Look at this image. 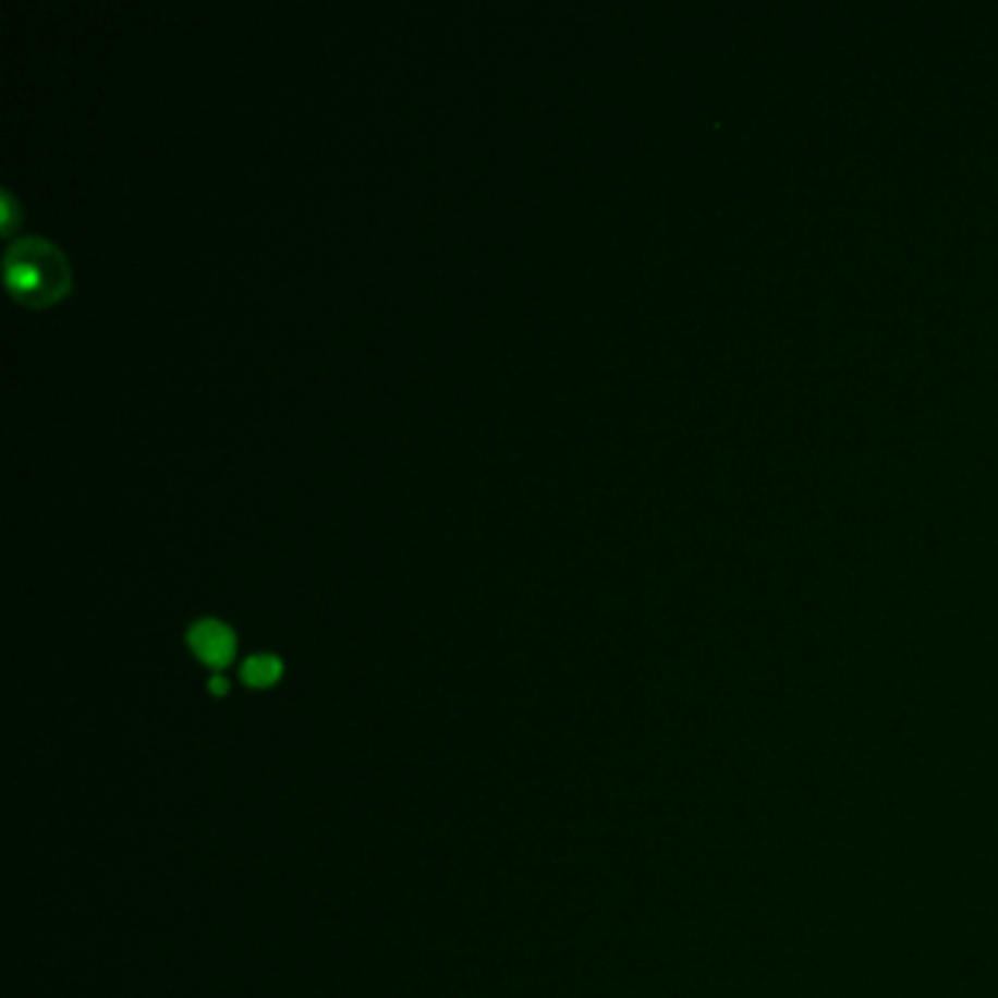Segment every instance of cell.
Instances as JSON below:
<instances>
[{"instance_id":"3957f363","label":"cell","mask_w":998,"mask_h":998,"mask_svg":"<svg viewBox=\"0 0 998 998\" xmlns=\"http://www.w3.org/2000/svg\"><path fill=\"white\" fill-rule=\"evenodd\" d=\"M281 673H284V665L272 654H255L241 665V680L249 689H270L272 682L281 680Z\"/></svg>"},{"instance_id":"6da1fadb","label":"cell","mask_w":998,"mask_h":998,"mask_svg":"<svg viewBox=\"0 0 998 998\" xmlns=\"http://www.w3.org/2000/svg\"><path fill=\"white\" fill-rule=\"evenodd\" d=\"M187 644H191V650L196 654L199 662H206L208 668H226V665L232 662L234 650H238V638L223 621H215V618H203V621H196L191 630H187Z\"/></svg>"},{"instance_id":"7a4b0ae2","label":"cell","mask_w":998,"mask_h":998,"mask_svg":"<svg viewBox=\"0 0 998 998\" xmlns=\"http://www.w3.org/2000/svg\"><path fill=\"white\" fill-rule=\"evenodd\" d=\"M33 249H36V243H24L19 249H12L10 264H7L10 288L21 296H29V293L45 288V276H41V264H38L41 255L33 253Z\"/></svg>"},{"instance_id":"277c9868","label":"cell","mask_w":998,"mask_h":998,"mask_svg":"<svg viewBox=\"0 0 998 998\" xmlns=\"http://www.w3.org/2000/svg\"><path fill=\"white\" fill-rule=\"evenodd\" d=\"M208 691H211L215 697H223L226 691H229V682H226V677H220V673H215V677L208 680Z\"/></svg>"},{"instance_id":"5b68a950","label":"cell","mask_w":998,"mask_h":998,"mask_svg":"<svg viewBox=\"0 0 998 998\" xmlns=\"http://www.w3.org/2000/svg\"><path fill=\"white\" fill-rule=\"evenodd\" d=\"M0 220H3V229H10L12 226V215H15V211H12V199H10V194H3V211H0Z\"/></svg>"}]
</instances>
